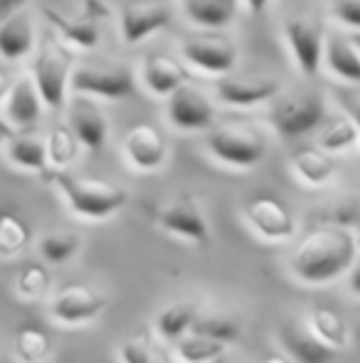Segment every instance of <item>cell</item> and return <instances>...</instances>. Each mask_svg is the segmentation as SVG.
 <instances>
[{"instance_id": "6da1fadb", "label": "cell", "mask_w": 360, "mask_h": 363, "mask_svg": "<svg viewBox=\"0 0 360 363\" xmlns=\"http://www.w3.org/2000/svg\"><path fill=\"white\" fill-rule=\"evenodd\" d=\"M358 257L356 235L351 228H338V225H326L298 242L289 259L291 274L303 284H328L333 279L343 277L351 269V264Z\"/></svg>"}, {"instance_id": "7a4b0ae2", "label": "cell", "mask_w": 360, "mask_h": 363, "mask_svg": "<svg viewBox=\"0 0 360 363\" xmlns=\"http://www.w3.org/2000/svg\"><path fill=\"white\" fill-rule=\"evenodd\" d=\"M50 181L62 193L69 211L84 220H106L129 203V193L116 183L72 176L64 168H52Z\"/></svg>"}, {"instance_id": "3957f363", "label": "cell", "mask_w": 360, "mask_h": 363, "mask_svg": "<svg viewBox=\"0 0 360 363\" xmlns=\"http://www.w3.org/2000/svg\"><path fill=\"white\" fill-rule=\"evenodd\" d=\"M33 77L42 104L47 109H62L67 101L69 77L74 69V55L69 45H64L57 35H45L42 43L35 45Z\"/></svg>"}, {"instance_id": "277c9868", "label": "cell", "mask_w": 360, "mask_h": 363, "mask_svg": "<svg viewBox=\"0 0 360 363\" xmlns=\"http://www.w3.org/2000/svg\"><path fill=\"white\" fill-rule=\"evenodd\" d=\"M207 153L230 168H255L267 156V136L255 124L227 121L207 129Z\"/></svg>"}, {"instance_id": "5b68a950", "label": "cell", "mask_w": 360, "mask_h": 363, "mask_svg": "<svg viewBox=\"0 0 360 363\" xmlns=\"http://www.w3.org/2000/svg\"><path fill=\"white\" fill-rule=\"evenodd\" d=\"M326 119V96L321 91H296V94L272 99L267 121L281 139H296L316 129Z\"/></svg>"}, {"instance_id": "8992f818", "label": "cell", "mask_w": 360, "mask_h": 363, "mask_svg": "<svg viewBox=\"0 0 360 363\" xmlns=\"http://www.w3.org/2000/svg\"><path fill=\"white\" fill-rule=\"evenodd\" d=\"M134 74L129 67L116 62H87L77 65L69 77L72 94H87L94 99H124L134 94Z\"/></svg>"}, {"instance_id": "52a82bcc", "label": "cell", "mask_w": 360, "mask_h": 363, "mask_svg": "<svg viewBox=\"0 0 360 363\" xmlns=\"http://www.w3.org/2000/svg\"><path fill=\"white\" fill-rule=\"evenodd\" d=\"M284 38L291 50L298 72L303 77H316L323 65V48H326V25L316 15H294L284 23Z\"/></svg>"}, {"instance_id": "ba28073f", "label": "cell", "mask_w": 360, "mask_h": 363, "mask_svg": "<svg viewBox=\"0 0 360 363\" xmlns=\"http://www.w3.org/2000/svg\"><path fill=\"white\" fill-rule=\"evenodd\" d=\"M180 52L190 67L212 77H225L237 67V45L232 43V38L220 35L217 30L187 38Z\"/></svg>"}, {"instance_id": "9c48e42d", "label": "cell", "mask_w": 360, "mask_h": 363, "mask_svg": "<svg viewBox=\"0 0 360 363\" xmlns=\"http://www.w3.org/2000/svg\"><path fill=\"white\" fill-rule=\"evenodd\" d=\"M106 296L87 284H72L52 296L50 316L62 326H82L99 319L106 309Z\"/></svg>"}, {"instance_id": "30bf717a", "label": "cell", "mask_w": 360, "mask_h": 363, "mask_svg": "<svg viewBox=\"0 0 360 363\" xmlns=\"http://www.w3.org/2000/svg\"><path fill=\"white\" fill-rule=\"evenodd\" d=\"M156 223L161 230L175 235L180 240L195 245L210 242V225H207L205 216H202L200 206L192 196H180L170 201L168 206L156 211Z\"/></svg>"}, {"instance_id": "8fae6325", "label": "cell", "mask_w": 360, "mask_h": 363, "mask_svg": "<svg viewBox=\"0 0 360 363\" xmlns=\"http://www.w3.org/2000/svg\"><path fill=\"white\" fill-rule=\"evenodd\" d=\"M215 94L225 106L252 109V106L269 104L281 94V82L277 77H220L215 82Z\"/></svg>"}, {"instance_id": "7c38bea8", "label": "cell", "mask_w": 360, "mask_h": 363, "mask_svg": "<svg viewBox=\"0 0 360 363\" xmlns=\"http://www.w3.org/2000/svg\"><path fill=\"white\" fill-rule=\"evenodd\" d=\"M168 124L178 131H207L215 126V106L212 101L195 86L182 84L168 96Z\"/></svg>"}, {"instance_id": "4fadbf2b", "label": "cell", "mask_w": 360, "mask_h": 363, "mask_svg": "<svg viewBox=\"0 0 360 363\" xmlns=\"http://www.w3.org/2000/svg\"><path fill=\"white\" fill-rule=\"evenodd\" d=\"M173 23V8L166 0H134L121 13V38L126 45H139Z\"/></svg>"}, {"instance_id": "5bb4252c", "label": "cell", "mask_w": 360, "mask_h": 363, "mask_svg": "<svg viewBox=\"0 0 360 363\" xmlns=\"http://www.w3.org/2000/svg\"><path fill=\"white\" fill-rule=\"evenodd\" d=\"M245 218L260 238L269 242H286L296 235V218L277 198L257 196L245 206Z\"/></svg>"}, {"instance_id": "9a60e30c", "label": "cell", "mask_w": 360, "mask_h": 363, "mask_svg": "<svg viewBox=\"0 0 360 363\" xmlns=\"http://www.w3.org/2000/svg\"><path fill=\"white\" fill-rule=\"evenodd\" d=\"M67 119L69 129L79 139L87 151H99L104 148L106 139H109V116L99 106L94 96L87 94H72L67 106Z\"/></svg>"}, {"instance_id": "2e32d148", "label": "cell", "mask_w": 360, "mask_h": 363, "mask_svg": "<svg viewBox=\"0 0 360 363\" xmlns=\"http://www.w3.org/2000/svg\"><path fill=\"white\" fill-rule=\"evenodd\" d=\"M124 153L136 171H158L168 158V141L153 124H136L124 139Z\"/></svg>"}, {"instance_id": "e0dca14e", "label": "cell", "mask_w": 360, "mask_h": 363, "mask_svg": "<svg viewBox=\"0 0 360 363\" xmlns=\"http://www.w3.org/2000/svg\"><path fill=\"white\" fill-rule=\"evenodd\" d=\"M40 10H42L45 20L52 25L54 35H57L64 45H69V48H74V50H94L96 45H99V38H101L99 20L89 18L87 13L69 15L50 3H42Z\"/></svg>"}, {"instance_id": "ac0fdd59", "label": "cell", "mask_w": 360, "mask_h": 363, "mask_svg": "<svg viewBox=\"0 0 360 363\" xmlns=\"http://www.w3.org/2000/svg\"><path fill=\"white\" fill-rule=\"evenodd\" d=\"M141 79H144L146 89L153 96H166L173 94L178 86L187 84L190 74H187L185 65L178 62L173 55L166 52H151L149 57H144V67H141Z\"/></svg>"}, {"instance_id": "d6986e66", "label": "cell", "mask_w": 360, "mask_h": 363, "mask_svg": "<svg viewBox=\"0 0 360 363\" xmlns=\"http://www.w3.org/2000/svg\"><path fill=\"white\" fill-rule=\"evenodd\" d=\"M3 104H5L3 119L13 129H30V126H35L45 109L42 96H40L33 77H20L18 82H13Z\"/></svg>"}, {"instance_id": "ffe728a7", "label": "cell", "mask_w": 360, "mask_h": 363, "mask_svg": "<svg viewBox=\"0 0 360 363\" xmlns=\"http://www.w3.org/2000/svg\"><path fill=\"white\" fill-rule=\"evenodd\" d=\"M35 45H37V33H35V23L25 8L8 15L0 23V57L5 62H20V60L30 57L35 52Z\"/></svg>"}, {"instance_id": "44dd1931", "label": "cell", "mask_w": 360, "mask_h": 363, "mask_svg": "<svg viewBox=\"0 0 360 363\" xmlns=\"http://www.w3.org/2000/svg\"><path fill=\"white\" fill-rule=\"evenodd\" d=\"M279 341L294 363H333L336 359V351L328 349L323 341H318L308 326H298L294 321L281 326Z\"/></svg>"}, {"instance_id": "7402d4cb", "label": "cell", "mask_w": 360, "mask_h": 363, "mask_svg": "<svg viewBox=\"0 0 360 363\" xmlns=\"http://www.w3.org/2000/svg\"><path fill=\"white\" fill-rule=\"evenodd\" d=\"M291 171L296 173L298 181H303L311 188H321L326 183H331V178L336 176V161L331 153H326L323 148H298L291 153Z\"/></svg>"}, {"instance_id": "603a6c76", "label": "cell", "mask_w": 360, "mask_h": 363, "mask_svg": "<svg viewBox=\"0 0 360 363\" xmlns=\"http://www.w3.org/2000/svg\"><path fill=\"white\" fill-rule=\"evenodd\" d=\"M182 10L195 28L222 30L237 18L240 3L237 0H182Z\"/></svg>"}, {"instance_id": "cb8c5ba5", "label": "cell", "mask_w": 360, "mask_h": 363, "mask_svg": "<svg viewBox=\"0 0 360 363\" xmlns=\"http://www.w3.org/2000/svg\"><path fill=\"white\" fill-rule=\"evenodd\" d=\"M323 60H326V67L338 79L360 84V52L356 45L351 43V38L328 35L326 48H323Z\"/></svg>"}, {"instance_id": "d4e9b609", "label": "cell", "mask_w": 360, "mask_h": 363, "mask_svg": "<svg viewBox=\"0 0 360 363\" xmlns=\"http://www.w3.org/2000/svg\"><path fill=\"white\" fill-rule=\"evenodd\" d=\"M308 329L318 341H323L333 351H343L351 346L348 321L328 306H313L311 314H308Z\"/></svg>"}, {"instance_id": "484cf974", "label": "cell", "mask_w": 360, "mask_h": 363, "mask_svg": "<svg viewBox=\"0 0 360 363\" xmlns=\"http://www.w3.org/2000/svg\"><path fill=\"white\" fill-rule=\"evenodd\" d=\"M8 158L13 166L23 168L30 173H47L50 161H47V146L40 136L33 134H20L8 139Z\"/></svg>"}, {"instance_id": "4316f807", "label": "cell", "mask_w": 360, "mask_h": 363, "mask_svg": "<svg viewBox=\"0 0 360 363\" xmlns=\"http://www.w3.org/2000/svg\"><path fill=\"white\" fill-rule=\"evenodd\" d=\"M13 354L18 363H45L52 354V339L40 326H23L15 334Z\"/></svg>"}, {"instance_id": "83f0119b", "label": "cell", "mask_w": 360, "mask_h": 363, "mask_svg": "<svg viewBox=\"0 0 360 363\" xmlns=\"http://www.w3.org/2000/svg\"><path fill=\"white\" fill-rule=\"evenodd\" d=\"M200 314L197 306L192 301H178V304H170L156 316V334L163 341H178L182 334H187L195 321V316Z\"/></svg>"}, {"instance_id": "f1b7e54d", "label": "cell", "mask_w": 360, "mask_h": 363, "mask_svg": "<svg viewBox=\"0 0 360 363\" xmlns=\"http://www.w3.org/2000/svg\"><path fill=\"white\" fill-rule=\"evenodd\" d=\"M33 242V228L28 220L13 211L0 213V257H15Z\"/></svg>"}, {"instance_id": "f546056e", "label": "cell", "mask_w": 360, "mask_h": 363, "mask_svg": "<svg viewBox=\"0 0 360 363\" xmlns=\"http://www.w3.org/2000/svg\"><path fill=\"white\" fill-rule=\"evenodd\" d=\"M225 346L227 344L187 331L175 341V356H178L180 363H217L225 356Z\"/></svg>"}, {"instance_id": "4dcf8cb0", "label": "cell", "mask_w": 360, "mask_h": 363, "mask_svg": "<svg viewBox=\"0 0 360 363\" xmlns=\"http://www.w3.org/2000/svg\"><path fill=\"white\" fill-rule=\"evenodd\" d=\"M40 257L50 264H64L82 250V238L74 230H52L45 233L37 242Z\"/></svg>"}, {"instance_id": "1f68e13d", "label": "cell", "mask_w": 360, "mask_h": 363, "mask_svg": "<svg viewBox=\"0 0 360 363\" xmlns=\"http://www.w3.org/2000/svg\"><path fill=\"white\" fill-rule=\"evenodd\" d=\"M45 146H47V161L52 168L72 166L79 156V148H82L69 126H54L47 134V139H45Z\"/></svg>"}, {"instance_id": "d6a6232c", "label": "cell", "mask_w": 360, "mask_h": 363, "mask_svg": "<svg viewBox=\"0 0 360 363\" xmlns=\"http://www.w3.org/2000/svg\"><path fill=\"white\" fill-rule=\"evenodd\" d=\"M190 331L207 336L212 341H220V344H232L240 336V324L235 319H230V316L220 314V311H210V314H197Z\"/></svg>"}, {"instance_id": "836d02e7", "label": "cell", "mask_w": 360, "mask_h": 363, "mask_svg": "<svg viewBox=\"0 0 360 363\" xmlns=\"http://www.w3.org/2000/svg\"><path fill=\"white\" fill-rule=\"evenodd\" d=\"M50 287H52V277H50V269L45 264L30 262L15 277V291H18L23 299L37 301L42 296H47Z\"/></svg>"}, {"instance_id": "e575fe53", "label": "cell", "mask_w": 360, "mask_h": 363, "mask_svg": "<svg viewBox=\"0 0 360 363\" xmlns=\"http://www.w3.org/2000/svg\"><path fill=\"white\" fill-rule=\"evenodd\" d=\"M358 144H360V134L351 116L333 121L331 126L323 129L321 139H318V148H323L326 153H346L351 148H356Z\"/></svg>"}, {"instance_id": "d590c367", "label": "cell", "mask_w": 360, "mask_h": 363, "mask_svg": "<svg viewBox=\"0 0 360 363\" xmlns=\"http://www.w3.org/2000/svg\"><path fill=\"white\" fill-rule=\"evenodd\" d=\"M326 220L338 228H356L360 223V198L358 196H346L338 198L326 213Z\"/></svg>"}, {"instance_id": "8d00e7d4", "label": "cell", "mask_w": 360, "mask_h": 363, "mask_svg": "<svg viewBox=\"0 0 360 363\" xmlns=\"http://www.w3.org/2000/svg\"><path fill=\"white\" fill-rule=\"evenodd\" d=\"M331 15L338 25L358 33L360 30V0H333Z\"/></svg>"}, {"instance_id": "74e56055", "label": "cell", "mask_w": 360, "mask_h": 363, "mask_svg": "<svg viewBox=\"0 0 360 363\" xmlns=\"http://www.w3.org/2000/svg\"><path fill=\"white\" fill-rule=\"evenodd\" d=\"M121 363H151L153 361V349L144 339H129L119 346Z\"/></svg>"}, {"instance_id": "f35d334b", "label": "cell", "mask_w": 360, "mask_h": 363, "mask_svg": "<svg viewBox=\"0 0 360 363\" xmlns=\"http://www.w3.org/2000/svg\"><path fill=\"white\" fill-rule=\"evenodd\" d=\"M341 104L346 106L348 116L353 119V124H356L358 134H360V94H343L341 96Z\"/></svg>"}, {"instance_id": "ab89813d", "label": "cell", "mask_w": 360, "mask_h": 363, "mask_svg": "<svg viewBox=\"0 0 360 363\" xmlns=\"http://www.w3.org/2000/svg\"><path fill=\"white\" fill-rule=\"evenodd\" d=\"M348 289H351L353 296H358L360 299V259L356 257V262L351 264V269H348Z\"/></svg>"}, {"instance_id": "60d3db41", "label": "cell", "mask_w": 360, "mask_h": 363, "mask_svg": "<svg viewBox=\"0 0 360 363\" xmlns=\"http://www.w3.org/2000/svg\"><path fill=\"white\" fill-rule=\"evenodd\" d=\"M30 0H0V23H3L8 15L18 13V10H23L25 5H28Z\"/></svg>"}, {"instance_id": "b9f144b4", "label": "cell", "mask_w": 360, "mask_h": 363, "mask_svg": "<svg viewBox=\"0 0 360 363\" xmlns=\"http://www.w3.org/2000/svg\"><path fill=\"white\" fill-rule=\"evenodd\" d=\"M269 3H272V0H245L247 10H250L252 15H260V13H265V10L269 8Z\"/></svg>"}, {"instance_id": "7bdbcfd3", "label": "cell", "mask_w": 360, "mask_h": 363, "mask_svg": "<svg viewBox=\"0 0 360 363\" xmlns=\"http://www.w3.org/2000/svg\"><path fill=\"white\" fill-rule=\"evenodd\" d=\"M10 86H13V82H10L8 72H5V69L0 67V104H3V101H5V96H8Z\"/></svg>"}, {"instance_id": "ee69618b", "label": "cell", "mask_w": 360, "mask_h": 363, "mask_svg": "<svg viewBox=\"0 0 360 363\" xmlns=\"http://www.w3.org/2000/svg\"><path fill=\"white\" fill-rule=\"evenodd\" d=\"M13 136V126L5 119H0V144H8V139Z\"/></svg>"}, {"instance_id": "f6af8a7d", "label": "cell", "mask_w": 360, "mask_h": 363, "mask_svg": "<svg viewBox=\"0 0 360 363\" xmlns=\"http://www.w3.org/2000/svg\"><path fill=\"white\" fill-rule=\"evenodd\" d=\"M260 363H294L289 356H281V354H269V356H265Z\"/></svg>"}, {"instance_id": "bcb514c9", "label": "cell", "mask_w": 360, "mask_h": 363, "mask_svg": "<svg viewBox=\"0 0 360 363\" xmlns=\"http://www.w3.org/2000/svg\"><path fill=\"white\" fill-rule=\"evenodd\" d=\"M351 43L356 45V48H358V52H360V30H358V33H353V35H351Z\"/></svg>"}, {"instance_id": "7dc6e473", "label": "cell", "mask_w": 360, "mask_h": 363, "mask_svg": "<svg viewBox=\"0 0 360 363\" xmlns=\"http://www.w3.org/2000/svg\"><path fill=\"white\" fill-rule=\"evenodd\" d=\"M151 363H173V361H170L168 356H153V361Z\"/></svg>"}, {"instance_id": "c3c4849f", "label": "cell", "mask_w": 360, "mask_h": 363, "mask_svg": "<svg viewBox=\"0 0 360 363\" xmlns=\"http://www.w3.org/2000/svg\"><path fill=\"white\" fill-rule=\"evenodd\" d=\"M353 235H356V245H358V250H360V223L356 225V233H353Z\"/></svg>"}]
</instances>
